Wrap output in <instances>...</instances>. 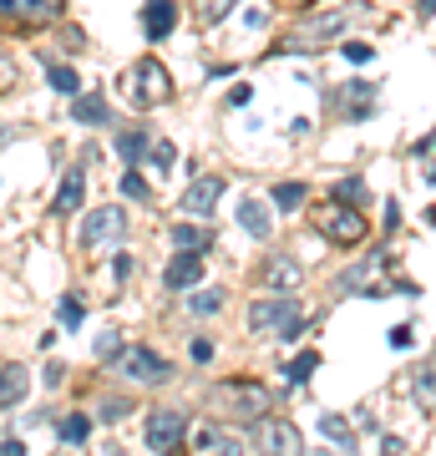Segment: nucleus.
I'll return each instance as SVG.
<instances>
[{
	"label": "nucleus",
	"instance_id": "f257e3e1",
	"mask_svg": "<svg viewBox=\"0 0 436 456\" xmlns=\"http://www.w3.org/2000/svg\"><path fill=\"white\" fill-rule=\"evenodd\" d=\"M127 101H132L137 111H152V106H162V101H173V76H168V66L152 61V56L132 61V71H127Z\"/></svg>",
	"mask_w": 436,
	"mask_h": 456
},
{
	"label": "nucleus",
	"instance_id": "f03ea898",
	"mask_svg": "<svg viewBox=\"0 0 436 456\" xmlns=\"http://www.w3.org/2000/svg\"><path fill=\"white\" fill-rule=\"evenodd\" d=\"M213 401L224 406L229 416H239V421H259L269 411V390L259 380H224V385L213 390Z\"/></svg>",
	"mask_w": 436,
	"mask_h": 456
},
{
	"label": "nucleus",
	"instance_id": "7ed1b4c3",
	"mask_svg": "<svg viewBox=\"0 0 436 456\" xmlns=\"http://www.w3.org/2000/svg\"><path fill=\"white\" fill-rule=\"evenodd\" d=\"M117 375L132 380V385H162V380L173 375V365L162 360L157 350H147V345H127V350L117 355Z\"/></svg>",
	"mask_w": 436,
	"mask_h": 456
},
{
	"label": "nucleus",
	"instance_id": "20e7f679",
	"mask_svg": "<svg viewBox=\"0 0 436 456\" xmlns=\"http://www.w3.org/2000/svg\"><path fill=\"white\" fill-rule=\"evenodd\" d=\"M61 6L66 0H0V21H11L21 31H41L61 21Z\"/></svg>",
	"mask_w": 436,
	"mask_h": 456
},
{
	"label": "nucleus",
	"instance_id": "39448f33",
	"mask_svg": "<svg viewBox=\"0 0 436 456\" xmlns=\"http://www.w3.org/2000/svg\"><path fill=\"white\" fill-rule=\"evenodd\" d=\"M127 234V208H91V218L81 223V244L101 249V244H117Z\"/></svg>",
	"mask_w": 436,
	"mask_h": 456
},
{
	"label": "nucleus",
	"instance_id": "423d86ee",
	"mask_svg": "<svg viewBox=\"0 0 436 456\" xmlns=\"http://www.w3.org/2000/svg\"><path fill=\"white\" fill-rule=\"evenodd\" d=\"M183 436H188V416H183V411L157 406V411L147 416V451H173Z\"/></svg>",
	"mask_w": 436,
	"mask_h": 456
},
{
	"label": "nucleus",
	"instance_id": "0eeeda50",
	"mask_svg": "<svg viewBox=\"0 0 436 456\" xmlns=\"http://www.w3.org/2000/svg\"><path fill=\"white\" fill-rule=\"evenodd\" d=\"M319 228H324L335 244H360V239H365V218H360L355 208H345V203H330V213H319Z\"/></svg>",
	"mask_w": 436,
	"mask_h": 456
},
{
	"label": "nucleus",
	"instance_id": "6e6552de",
	"mask_svg": "<svg viewBox=\"0 0 436 456\" xmlns=\"http://www.w3.org/2000/svg\"><path fill=\"white\" fill-rule=\"evenodd\" d=\"M259 284H264V289H274V294H289L294 284H299V264L289 254H269L259 264Z\"/></svg>",
	"mask_w": 436,
	"mask_h": 456
},
{
	"label": "nucleus",
	"instance_id": "1a4fd4ad",
	"mask_svg": "<svg viewBox=\"0 0 436 456\" xmlns=\"http://www.w3.org/2000/svg\"><path fill=\"white\" fill-rule=\"evenodd\" d=\"M330 101H335V111H340V117L365 122V117H370V106H375V86H365V81H345Z\"/></svg>",
	"mask_w": 436,
	"mask_h": 456
},
{
	"label": "nucleus",
	"instance_id": "9d476101",
	"mask_svg": "<svg viewBox=\"0 0 436 456\" xmlns=\"http://www.w3.org/2000/svg\"><path fill=\"white\" fill-rule=\"evenodd\" d=\"M218 198H224V178H198L188 193H183V213L188 218H213V208H218Z\"/></svg>",
	"mask_w": 436,
	"mask_h": 456
},
{
	"label": "nucleus",
	"instance_id": "9b49d317",
	"mask_svg": "<svg viewBox=\"0 0 436 456\" xmlns=\"http://www.w3.org/2000/svg\"><path fill=\"white\" fill-rule=\"evenodd\" d=\"M289 314H299V304L284 299V294H279V299H259V304L249 309V329H254V334H269L274 324H284Z\"/></svg>",
	"mask_w": 436,
	"mask_h": 456
},
{
	"label": "nucleus",
	"instance_id": "f8f14e48",
	"mask_svg": "<svg viewBox=\"0 0 436 456\" xmlns=\"http://www.w3.org/2000/svg\"><path fill=\"white\" fill-rule=\"evenodd\" d=\"M173 26H178V6H173V0H147V6H142V36L147 41L173 36Z\"/></svg>",
	"mask_w": 436,
	"mask_h": 456
},
{
	"label": "nucleus",
	"instance_id": "ddd939ff",
	"mask_svg": "<svg viewBox=\"0 0 436 456\" xmlns=\"http://www.w3.org/2000/svg\"><path fill=\"white\" fill-rule=\"evenodd\" d=\"M198 279H203V254H193V249H183V254L168 264V274H162L168 289H193Z\"/></svg>",
	"mask_w": 436,
	"mask_h": 456
},
{
	"label": "nucleus",
	"instance_id": "4468645a",
	"mask_svg": "<svg viewBox=\"0 0 436 456\" xmlns=\"http://www.w3.org/2000/svg\"><path fill=\"white\" fill-rule=\"evenodd\" d=\"M254 441H259L264 451H299V431H294V421H264V426L254 431Z\"/></svg>",
	"mask_w": 436,
	"mask_h": 456
},
{
	"label": "nucleus",
	"instance_id": "2eb2a0df",
	"mask_svg": "<svg viewBox=\"0 0 436 456\" xmlns=\"http://www.w3.org/2000/svg\"><path fill=\"white\" fill-rule=\"evenodd\" d=\"M81 193H86V178H81V167H66V178H61V193H56V203H51V213L71 218V213L81 208Z\"/></svg>",
	"mask_w": 436,
	"mask_h": 456
},
{
	"label": "nucleus",
	"instance_id": "dca6fc26",
	"mask_svg": "<svg viewBox=\"0 0 436 456\" xmlns=\"http://www.w3.org/2000/svg\"><path fill=\"white\" fill-rule=\"evenodd\" d=\"M198 451H244V436H234V431H224V426H203L198 431Z\"/></svg>",
	"mask_w": 436,
	"mask_h": 456
},
{
	"label": "nucleus",
	"instance_id": "f3484780",
	"mask_svg": "<svg viewBox=\"0 0 436 456\" xmlns=\"http://www.w3.org/2000/svg\"><path fill=\"white\" fill-rule=\"evenodd\" d=\"M21 395H26V370L21 365H6V370H0V411L16 406Z\"/></svg>",
	"mask_w": 436,
	"mask_h": 456
},
{
	"label": "nucleus",
	"instance_id": "a211bd4d",
	"mask_svg": "<svg viewBox=\"0 0 436 456\" xmlns=\"http://www.w3.org/2000/svg\"><path fill=\"white\" fill-rule=\"evenodd\" d=\"M239 223L249 228L254 239H269V213H264L259 198H244V203H239Z\"/></svg>",
	"mask_w": 436,
	"mask_h": 456
},
{
	"label": "nucleus",
	"instance_id": "6ab92c4d",
	"mask_svg": "<svg viewBox=\"0 0 436 456\" xmlns=\"http://www.w3.org/2000/svg\"><path fill=\"white\" fill-rule=\"evenodd\" d=\"M71 117H76V122H96V127H101V122H112V111H106V101L91 91V96H76V101H71Z\"/></svg>",
	"mask_w": 436,
	"mask_h": 456
},
{
	"label": "nucleus",
	"instance_id": "aec40b11",
	"mask_svg": "<svg viewBox=\"0 0 436 456\" xmlns=\"http://www.w3.org/2000/svg\"><path fill=\"white\" fill-rule=\"evenodd\" d=\"M173 244H178V249H193V254H203V249L213 244V228H193V223H178V228H173Z\"/></svg>",
	"mask_w": 436,
	"mask_h": 456
},
{
	"label": "nucleus",
	"instance_id": "412c9836",
	"mask_svg": "<svg viewBox=\"0 0 436 456\" xmlns=\"http://www.w3.org/2000/svg\"><path fill=\"white\" fill-rule=\"evenodd\" d=\"M117 152H122V162H127V167H137V162H142V152H147V132H142V127L122 132V137H117Z\"/></svg>",
	"mask_w": 436,
	"mask_h": 456
},
{
	"label": "nucleus",
	"instance_id": "4be33fe9",
	"mask_svg": "<svg viewBox=\"0 0 436 456\" xmlns=\"http://www.w3.org/2000/svg\"><path fill=\"white\" fill-rule=\"evenodd\" d=\"M56 436H61L66 446H76V441H86V436H91V416H86V411H71V416H66V421L56 426Z\"/></svg>",
	"mask_w": 436,
	"mask_h": 456
},
{
	"label": "nucleus",
	"instance_id": "5701e85b",
	"mask_svg": "<svg viewBox=\"0 0 436 456\" xmlns=\"http://www.w3.org/2000/svg\"><path fill=\"white\" fill-rule=\"evenodd\" d=\"M46 71H51V91H61V96H76V91H81V81H76V71H71V66L46 61Z\"/></svg>",
	"mask_w": 436,
	"mask_h": 456
},
{
	"label": "nucleus",
	"instance_id": "b1692460",
	"mask_svg": "<svg viewBox=\"0 0 436 456\" xmlns=\"http://www.w3.org/2000/svg\"><path fill=\"white\" fill-rule=\"evenodd\" d=\"M274 203H279V213L304 208V183H274Z\"/></svg>",
	"mask_w": 436,
	"mask_h": 456
},
{
	"label": "nucleus",
	"instance_id": "393cba45",
	"mask_svg": "<svg viewBox=\"0 0 436 456\" xmlns=\"http://www.w3.org/2000/svg\"><path fill=\"white\" fill-rule=\"evenodd\" d=\"M314 365H319V355H314V350H304V355H294V360L284 365V380H289V385H304Z\"/></svg>",
	"mask_w": 436,
	"mask_h": 456
},
{
	"label": "nucleus",
	"instance_id": "a878e982",
	"mask_svg": "<svg viewBox=\"0 0 436 456\" xmlns=\"http://www.w3.org/2000/svg\"><path fill=\"white\" fill-rule=\"evenodd\" d=\"M319 431H324V436H330L335 446H345V451H355V436L345 431V421H340V416H319Z\"/></svg>",
	"mask_w": 436,
	"mask_h": 456
},
{
	"label": "nucleus",
	"instance_id": "bb28decb",
	"mask_svg": "<svg viewBox=\"0 0 436 456\" xmlns=\"http://www.w3.org/2000/svg\"><path fill=\"white\" fill-rule=\"evenodd\" d=\"M147 152H152V167H157V173H173V162H178V147H173V142H147Z\"/></svg>",
	"mask_w": 436,
	"mask_h": 456
},
{
	"label": "nucleus",
	"instance_id": "cd10ccee",
	"mask_svg": "<svg viewBox=\"0 0 436 456\" xmlns=\"http://www.w3.org/2000/svg\"><path fill=\"white\" fill-rule=\"evenodd\" d=\"M56 314H61V324H66V329H81V299H76V294H61Z\"/></svg>",
	"mask_w": 436,
	"mask_h": 456
},
{
	"label": "nucleus",
	"instance_id": "c85d7f7f",
	"mask_svg": "<svg viewBox=\"0 0 436 456\" xmlns=\"http://www.w3.org/2000/svg\"><path fill=\"white\" fill-rule=\"evenodd\" d=\"M360 198H365V183L360 178H340L335 183V203H360Z\"/></svg>",
	"mask_w": 436,
	"mask_h": 456
},
{
	"label": "nucleus",
	"instance_id": "c756f323",
	"mask_svg": "<svg viewBox=\"0 0 436 456\" xmlns=\"http://www.w3.org/2000/svg\"><path fill=\"white\" fill-rule=\"evenodd\" d=\"M218 309H224V294H218V289L193 294V314H218Z\"/></svg>",
	"mask_w": 436,
	"mask_h": 456
},
{
	"label": "nucleus",
	"instance_id": "7c9ffc66",
	"mask_svg": "<svg viewBox=\"0 0 436 456\" xmlns=\"http://www.w3.org/2000/svg\"><path fill=\"white\" fill-rule=\"evenodd\" d=\"M122 198H132V203H147V183L137 178V167H132V173H122Z\"/></svg>",
	"mask_w": 436,
	"mask_h": 456
},
{
	"label": "nucleus",
	"instance_id": "2f4dec72",
	"mask_svg": "<svg viewBox=\"0 0 436 456\" xmlns=\"http://www.w3.org/2000/svg\"><path fill=\"white\" fill-rule=\"evenodd\" d=\"M127 411H132V406H127V401H117V395H112V401H101V421H106V426L127 421Z\"/></svg>",
	"mask_w": 436,
	"mask_h": 456
},
{
	"label": "nucleus",
	"instance_id": "473e14b6",
	"mask_svg": "<svg viewBox=\"0 0 436 456\" xmlns=\"http://www.w3.org/2000/svg\"><path fill=\"white\" fill-rule=\"evenodd\" d=\"M340 51H345V61H355V66H365L370 56H375V46H365V41H345Z\"/></svg>",
	"mask_w": 436,
	"mask_h": 456
},
{
	"label": "nucleus",
	"instance_id": "72a5a7b5",
	"mask_svg": "<svg viewBox=\"0 0 436 456\" xmlns=\"http://www.w3.org/2000/svg\"><path fill=\"white\" fill-rule=\"evenodd\" d=\"M117 350H122V334H117V329H101V339H96V355H101V360H112Z\"/></svg>",
	"mask_w": 436,
	"mask_h": 456
},
{
	"label": "nucleus",
	"instance_id": "f704fd0d",
	"mask_svg": "<svg viewBox=\"0 0 436 456\" xmlns=\"http://www.w3.org/2000/svg\"><path fill=\"white\" fill-rule=\"evenodd\" d=\"M229 6H234V0H198V16H203V21H224Z\"/></svg>",
	"mask_w": 436,
	"mask_h": 456
},
{
	"label": "nucleus",
	"instance_id": "c9c22d12",
	"mask_svg": "<svg viewBox=\"0 0 436 456\" xmlns=\"http://www.w3.org/2000/svg\"><path fill=\"white\" fill-rule=\"evenodd\" d=\"M6 86H16V56L0 46V91H6Z\"/></svg>",
	"mask_w": 436,
	"mask_h": 456
},
{
	"label": "nucleus",
	"instance_id": "e433bc0d",
	"mask_svg": "<svg viewBox=\"0 0 436 456\" xmlns=\"http://www.w3.org/2000/svg\"><path fill=\"white\" fill-rule=\"evenodd\" d=\"M188 355H193L198 365H208V360H213V345H208V339H193V350H188Z\"/></svg>",
	"mask_w": 436,
	"mask_h": 456
},
{
	"label": "nucleus",
	"instance_id": "4c0bfd02",
	"mask_svg": "<svg viewBox=\"0 0 436 456\" xmlns=\"http://www.w3.org/2000/svg\"><path fill=\"white\" fill-rule=\"evenodd\" d=\"M391 345H396V350L411 345V324H396V329H391Z\"/></svg>",
	"mask_w": 436,
	"mask_h": 456
},
{
	"label": "nucleus",
	"instance_id": "58836bf2",
	"mask_svg": "<svg viewBox=\"0 0 436 456\" xmlns=\"http://www.w3.org/2000/svg\"><path fill=\"white\" fill-rule=\"evenodd\" d=\"M0 451H6V456H21V451H26V441H21V436H6V441H0Z\"/></svg>",
	"mask_w": 436,
	"mask_h": 456
},
{
	"label": "nucleus",
	"instance_id": "ea45409f",
	"mask_svg": "<svg viewBox=\"0 0 436 456\" xmlns=\"http://www.w3.org/2000/svg\"><path fill=\"white\" fill-rule=\"evenodd\" d=\"M112 274H117V279H127V274H132V254H117V264H112Z\"/></svg>",
	"mask_w": 436,
	"mask_h": 456
},
{
	"label": "nucleus",
	"instance_id": "a19ab883",
	"mask_svg": "<svg viewBox=\"0 0 436 456\" xmlns=\"http://www.w3.org/2000/svg\"><path fill=\"white\" fill-rule=\"evenodd\" d=\"M61 370H66V365H56V360H51V365H46V385H61V380H66Z\"/></svg>",
	"mask_w": 436,
	"mask_h": 456
}]
</instances>
